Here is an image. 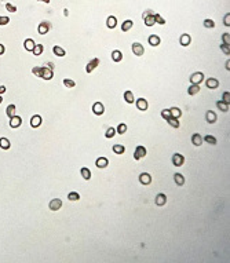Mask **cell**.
I'll use <instances>...</instances> for the list:
<instances>
[{
	"label": "cell",
	"mask_w": 230,
	"mask_h": 263,
	"mask_svg": "<svg viewBox=\"0 0 230 263\" xmlns=\"http://www.w3.org/2000/svg\"><path fill=\"white\" fill-rule=\"evenodd\" d=\"M143 21H145V25H146V26H153L154 23H156L153 11H150V10L145 11V13H143Z\"/></svg>",
	"instance_id": "1"
},
{
	"label": "cell",
	"mask_w": 230,
	"mask_h": 263,
	"mask_svg": "<svg viewBox=\"0 0 230 263\" xmlns=\"http://www.w3.org/2000/svg\"><path fill=\"white\" fill-rule=\"evenodd\" d=\"M53 76H54V73H53V69L41 66V72H40V77H41V79H44V80H51V79H53Z\"/></svg>",
	"instance_id": "2"
},
{
	"label": "cell",
	"mask_w": 230,
	"mask_h": 263,
	"mask_svg": "<svg viewBox=\"0 0 230 263\" xmlns=\"http://www.w3.org/2000/svg\"><path fill=\"white\" fill-rule=\"evenodd\" d=\"M185 163V157L179 153H175L172 156V164L175 165V167H180V165H183Z\"/></svg>",
	"instance_id": "3"
},
{
	"label": "cell",
	"mask_w": 230,
	"mask_h": 263,
	"mask_svg": "<svg viewBox=\"0 0 230 263\" xmlns=\"http://www.w3.org/2000/svg\"><path fill=\"white\" fill-rule=\"evenodd\" d=\"M48 207H50L51 211H58V209L62 208V200H59V198L51 200L50 204H48Z\"/></svg>",
	"instance_id": "4"
},
{
	"label": "cell",
	"mask_w": 230,
	"mask_h": 263,
	"mask_svg": "<svg viewBox=\"0 0 230 263\" xmlns=\"http://www.w3.org/2000/svg\"><path fill=\"white\" fill-rule=\"evenodd\" d=\"M203 80H204V74L201 72L193 73V74L190 76V82H192V84H200Z\"/></svg>",
	"instance_id": "5"
},
{
	"label": "cell",
	"mask_w": 230,
	"mask_h": 263,
	"mask_svg": "<svg viewBox=\"0 0 230 263\" xmlns=\"http://www.w3.org/2000/svg\"><path fill=\"white\" fill-rule=\"evenodd\" d=\"M50 28H51L50 22L44 21V22H40V25H39V28H37V30H39V33H40V35H45V33H48Z\"/></svg>",
	"instance_id": "6"
},
{
	"label": "cell",
	"mask_w": 230,
	"mask_h": 263,
	"mask_svg": "<svg viewBox=\"0 0 230 263\" xmlns=\"http://www.w3.org/2000/svg\"><path fill=\"white\" fill-rule=\"evenodd\" d=\"M132 52L135 55H138V57L143 55V52H145L143 45L141 44V43H134V44H132Z\"/></svg>",
	"instance_id": "7"
},
{
	"label": "cell",
	"mask_w": 230,
	"mask_h": 263,
	"mask_svg": "<svg viewBox=\"0 0 230 263\" xmlns=\"http://www.w3.org/2000/svg\"><path fill=\"white\" fill-rule=\"evenodd\" d=\"M145 156H146V149H145L143 146H138L135 149V153H134V159L139 160V159H142V157H145Z\"/></svg>",
	"instance_id": "8"
},
{
	"label": "cell",
	"mask_w": 230,
	"mask_h": 263,
	"mask_svg": "<svg viewBox=\"0 0 230 263\" xmlns=\"http://www.w3.org/2000/svg\"><path fill=\"white\" fill-rule=\"evenodd\" d=\"M99 65V59L98 58H95V59H92V61H90L88 64H87V66H86V72L87 73H91L92 70H94L97 66Z\"/></svg>",
	"instance_id": "9"
},
{
	"label": "cell",
	"mask_w": 230,
	"mask_h": 263,
	"mask_svg": "<svg viewBox=\"0 0 230 263\" xmlns=\"http://www.w3.org/2000/svg\"><path fill=\"white\" fill-rule=\"evenodd\" d=\"M92 112H94L97 116H101V114H104V112H105L104 105L101 103V102H95L94 106H92Z\"/></svg>",
	"instance_id": "10"
},
{
	"label": "cell",
	"mask_w": 230,
	"mask_h": 263,
	"mask_svg": "<svg viewBox=\"0 0 230 263\" xmlns=\"http://www.w3.org/2000/svg\"><path fill=\"white\" fill-rule=\"evenodd\" d=\"M22 124V118L19 117V116H13V117L10 118V127L11 128H17L19 127Z\"/></svg>",
	"instance_id": "11"
},
{
	"label": "cell",
	"mask_w": 230,
	"mask_h": 263,
	"mask_svg": "<svg viewBox=\"0 0 230 263\" xmlns=\"http://www.w3.org/2000/svg\"><path fill=\"white\" fill-rule=\"evenodd\" d=\"M139 182L142 183V185H149L150 182H152V177H150V174L142 172L139 175Z\"/></svg>",
	"instance_id": "12"
},
{
	"label": "cell",
	"mask_w": 230,
	"mask_h": 263,
	"mask_svg": "<svg viewBox=\"0 0 230 263\" xmlns=\"http://www.w3.org/2000/svg\"><path fill=\"white\" fill-rule=\"evenodd\" d=\"M190 41H192V37H190V35H187V33H183V35L179 37V43H180V45H183V47L189 45Z\"/></svg>",
	"instance_id": "13"
},
{
	"label": "cell",
	"mask_w": 230,
	"mask_h": 263,
	"mask_svg": "<svg viewBox=\"0 0 230 263\" xmlns=\"http://www.w3.org/2000/svg\"><path fill=\"white\" fill-rule=\"evenodd\" d=\"M136 108L139 110H142V112L148 110V101L145 99V98H139V99L136 101Z\"/></svg>",
	"instance_id": "14"
},
{
	"label": "cell",
	"mask_w": 230,
	"mask_h": 263,
	"mask_svg": "<svg viewBox=\"0 0 230 263\" xmlns=\"http://www.w3.org/2000/svg\"><path fill=\"white\" fill-rule=\"evenodd\" d=\"M217 113L215 112H212V110H208L207 114H205V120H207L209 124H214V123L217 121Z\"/></svg>",
	"instance_id": "15"
},
{
	"label": "cell",
	"mask_w": 230,
	"mask_h": 263,
	"mask_svg": "<svg viewBox=\"0 0 230 263\" xmlns=\"http://www.w3.org/2000/svg\"><path fill=\"white\" fill-rule=\"evenodd\" d=\"M41 117L39 116V114H36V116H33V117L31 118V125L33 128H37V127H40V124H41Z\"/></svg>",
	"instance_id": "16"
},
{
	"label": "cell",
	"mask_w": 230,
	"mask_h": 263,
	"mask_svg": "<svg viewBox=\"0 0 230 263\" xmlns=\"http://www.w3.org/2000/svg\"><path fill=\"white\" fill-rule=\"evenodd\" d=\"M208 88H211V90H215L219 87V82H218L217 79H207V82H205Z\"/></svg>",
	"instance_id": "17"
},
{
	"label": "cell",
	"mask_w": 230,
	"mask_h": 263,
	"mask_svg": "<svg viewBox=\"0 0 230 263\" xmlns=\"http://www.w3.org/2000/svg\"><path fill=\"white\" fill-rule=\"evenodd\" d=\"M148 41H149V44L150 45H153V47H157L158 44H160V37L157 36V35H150L149 39H148Z\"/></svg>",
	"instance_id": "18"
},
{
	"label": "cell",
	"mask_w": 230,
	"mask_h": 263,
	"mask_svg": "<svg viewBox=\"0 0 230 263\" xmlns=\"http://www.w3.org/2000/svg\"><path fill=\"white\" fill-rule=\"evenodd\" d=\"M106 25H108L109 29L116 28V25H117V18H116V17H113V15L108 17V19H106Z\"/></svg>",
	"instance_id": "19"
},
{
	"label": "cell",
	"mask_w": 230,
	"mask_h": 263,
	"mask_svg": "<svg viewBox=\"0 0 230 263\" xmlns=\"http://www.w3.org/2000/svg\"><path fill=\"white\" fill-rule=\"evenodd\" d=\"M167 203V197H165V194H163V193H160V194L156 196V204L158 205V207H161V205H164Z\"/></svg>",
	"instance_id": "20"
},
{
	"label": "cell",
	"mask_w": 230,
	"mask_h": 263,
	"mask_svg": "<svg viewBox=\"0 0 230 263\" xmlns=\"http://www.w3.org/2000/svg\"><path fill=\"white\" fill-rule=\"evenodd\" d=\"M192 142H193L194 146H200V145H203V138H201L200 134H193V135H192Z\"/></svg>",
	"instance_id": "21"
},
{
	"label": "cell",
	"mask_w": 230,
	"mask_h": 263,
	"mask_svg": "<svg viewBox=\"0 0 230 263\" xmlns=\"http://www.w3.org/2000/svg\"><path fill=\"white\" fill-rule=\"evenodd\" d=\"M108 164H109V161L106 157H99V159L97 160V167L98 168H106Z\"/></svg>",
	"instance_id": "22"
},
{
	"label": "cell",
	"mask_w": 230,
	"mask_h": 263,
	"mask_svg": "<svg viewBox=\"0 0 230 263\" xmlns=\"http://www.w3.org/2000/svg\"><path fill=\"white\" fill-rule=\"evenodd\" d=\"M132 25H134V22L131 21V19H127V21H124L121 25V30L123 32H128L131 28H132Z\"/></svg>",
	"instance_id": "23"
},
{
	"label": "cell",
	"mask_w": 230,
	"mask_h": 263,
	"mask_svg": "<svg viewBox=\"0 0 230 263\" xmlns=\"http://www.w3.org/2000/svg\"><path fill=\"white\" fill-rule=\"evenodd\" d=\"M23 45H25V50L33 51V48H35V41L32 40V39H26V40L23 41Z\"/></svg>",
	"instance_id": "24"
},
{
	"label": "cell",
	"mask_w": 230,
	"mask_h": 263,
	"mask_svg": "<svg viewBox=\"0 0 230 263\" xmlns=\"http://www.w3.org/2000/svg\"><path fill=\"white\" fill-rule=\"evenodd\" d=\"M10 146H11V143H10V141L7 139V138H0V147L1 149H10Z\"/></svg>",
	"instance_id": "25"
},
{
	"label": "cell",
	"mask_w": 230,
	"mask_h": 263,
	"mask_svg": "<svg viewBox=\"0 0 230 263\" xmlns=\"http://www.w3.org/2000/svg\"><path fill=\"white\" fill-rule=\"evenodd\" d=\"M112 59L113 61H114V62H120V61H121L123 59V55H121V52H120V51L119 50H114L112 52Z\"/></svg>",
	"instance_id": "26"
},
{
	"label": "cell",
	"mask_w": 230,
	"mask_h": 263,
	"mask_svg": "<svg viewBox=\"0 0 230 263\" xmlns=\"http://www.w3.org/2000/svg\"><path fill=\"white\" fill-rule=\"evenodd\" d=\"M53 51H54V54L57 55V57H65V50H63L62 47H59V45H55L54 48H53Z\"/></svg>",
	"instance_id": "27"
},
{
	"label": "cell",
	"mask_w": 230,
	"mask_h": 263,
	"mask_svg": "<svg viewBox=\"0 0 230 263\" xmlns=\"http://www.w3.org/2000/svg\"><path fill=\"white\" fill-rule=\"evenodd\" d=\"M174 181H175V183L178 186H182V185L185 183V178L182 177L180 174H175V175H174Z\"/></svg>",
	"instance_id": "28"
},
{
	"label": "cell",
	"mask_w": 230,
	"mask_h": 263,
	"mask_svg": "<svg viewBox=\"0 0 230 263\" xmlns=\"http://www.w3.org/2000/svg\"><path fill=\"white\" fill-rule=\"evenodd\" d=\"M199 91H200L199 84H192V86L189 87V90H187V92H189V95H196V94H197Z\"/></svg>",
	"instance_id": "29"
},
{
	"label": "cell",
	"mask_w": 230,
	"mask_h": 263,
	"mask_svg": "<svg viewBox=\"0 0 230 263\" xmlns=\"http://www.w3.org/2000/svg\"><path fill=\"white\" fill-rule=\"evenodd\" d=\"M217 106L219 108V110H222V112H227V110H229V103H226V102H223V101H218Z\"/></svg>",
	"instance_id": "30"
},
{
	"label": "cell",
	"mask_w": 230,
	"mask_h": 263,
	"mask_svg": "<svg viewBox=\"0 0 230 263\" xmlns=\"http://www.w3.org/2000/svg\"><path fill=\"white\" fill-rule=\"evenodd\" d=\"M124 101L128 102V103H132V102H134V95H132L131 91H126V92H124Z\"/></svg>",
	"instance_id": "31"
},
{
	"label": "cell",
	"mask_w": 230,
	"mask_h": 263,
	"mask_svg": "<svg viewBox=\"0 0 230 263\" xmlns=\"http://www.w3.org/2000/svg\"><path fill=\"white\" fill-rule=\"evenodd\" d=\"M6 113H7V116H9L10 118L13 117V116H15V106H14V105H9L7 109H6Z\"/></svg>",
	"instance_id": "32"
},
{
	"label": "cell",
	"mask_w": 230,
	"mask_h": 263,
	"mask_svg": "<svg viewBox=\"0 0 230 263\" xmlns=\"http://www.w3.org/2000/svg\"><path fill=\"white\" fill-rule=\"evenodd\" d=\"M170 112H171L172 117H175V118H179L180 116H182V112H180L179 108H172V109H170Z\"/></svg>",
	"instance_id": "33"
},
{
	"label": "cell",
	"mask_w": 230,
	"mask_h": 263,
	"mask_svg": "<svg viewBox=\"0 0 230 263\" xmlns=\"http://www.w3.org/2000/svg\"><path fill=\"white\" fill-rule=\"evenodd\" d=\"M81 175H83V178H84L86 181H88V179L91 178L90 169H88V168H86V167H83V168H81Z\"/></svg>",
	"instance_id": "34"
},
{
	"label": "cell",
	"mask_w": 230,
	"mask_h": 263,
	"mask_svg": "<svg viewBox=\"0 0 230 263\" xmlns=\"http://www.w3.org/2000/svg\"><path fill=\"white\" fill-rule=\"evenodd\" d=\"M124 150L126 149H124V146L123 145H114L113 146V152H114L116 154H123L124 153Z\"/></svg>",
	"instance_id": "35"
},
{
	"label": "cell",
	"mask_w": 230,
	"mask_h": 263,
	"mask_svg": "<svg viewBox=\"0 0 230 263\" xmlns=\"http://www.w3.org/2000/svg\"><path fill=\"white\" fill-rule=\"evenodd\" d=\"M168 124H170L172 128H179V121H178V118H175V117L170 118V120H168Z\"/></svg>",
	"instance_id": "36"
},
{
	"label": "cell",
	"mask_w": 230,
	"mask_h": 263,
	"mask_svg": "<svg viewBox=\"0 0 230 263\" xmlns=\"http://www.w3.org/2000/svg\"><path fill=\"white\" fill-rule=\"evenodd\" d=\"M43 50H44V47L41 44H35V48H33V54L35 55H40L41 52H43Z\"/></svg>",
	"instance_id": "37"
},
{
	"label": "cell",
	"mask_w": 230,
	"mask_h": 263,
	"mask_svg": "<svg viewBox=\"0 0 230 263\" xmlns=\"http://www.w3.org/2000/svg\"><path fill=\"white\" fill-rule=\"evenodd\" d=\"M114 135H116V130H114L113 127L108 128V130H106V132H105V136H106V138H113Z\"/></svg>",
	"instance_id": "38"
},
{
	"label": "cell",
	"mask_w": 230,
	"mask_h": 263,
	"mask_svg": "<svg viewBox=\"0 0 230 263\" xmlns=\"http://www.w3.org/2000/svg\"><path fill=\"white\" fill-rule=\"evenodd\" d=\"M63 86L68 87V88H73V87L76 86V83L73 82V80H70V79H65V80H63Z\"/></svg>",
	"instance_id": "39"
},
{
	"label": "cell",
	"mask_w": 230,
	"mask_h": 263,
	"mask_svg": "<svg viewBox=\"0 0 230 263\" xmlns=\"http://www.w3.org/2000/svg\"><path fill=\"white\" fill-rule=\"evenodd\" d=\"M205 142L209 143V145H217V138L212 135H207L205 136Z\"/></svg>",
	"instance_id": "40"
},
{
	"label": "cell",
	"mask_w": 230,
	"mask_h": 263,
	"mask_svg": "<svg viewBox=\"0 0 230 263\" xmlns=\"http://www.w3.org/2000/svg\"><path fill=\"white\" fill-rule=\"evenodd\" d=\"M68 198L70 200V201H77V200L80 198V196H79V193H76V191H72V193L68 194Z\"/></svg>",
	"instance_id": "41"
},
{
	"label": "cell",
	"mask_w": 230,
	"mask_h": 263,
	"mask_svg": "<svg viewBox=\"0 0 230 263\" xmlns=\"http://www.w3.org/2000/svg\"><path fill=\"white\" fill-rule=\"evenodd\" d=\"M161 117H164L165 120H170V118L172 117L171 116V112H170V109H164V110H161Z\"/></svg>",
	"instance_id": "42"
},
{
	"label": "cell",
	"mask_w": 230,
	"mask_h": 263,
	"mask_svg": "<svg viewBox=\"0 0 230 263\" xmlns=\"http://www.w3.org/2000/svg\"><path fill=\"white\" fill-rule=\"evenodd\" d=\"M154 21H156V23H160V25H164V23H165V19L163 18L160 14H154Z\"/></svg>",
	"instance_id": "43"
},
{
	"label": "cell",
	"mask_w": 230,
	"mask_h": 263,
	"mask_svg": "<svg viewBox=\"0 0 230 263\" xmlns=\"http://www.w3.org/2000/svg\"><path fill=\"white\" fill-rule=\"evenodd\" d=\"M116 132H119V134H126V132H127V125H126V124H120V125L117 127V131H116Z\"/></svg>",
	"instance_id": "44"
},
{
	"label": "cell",
	"mask_w": 230,
	"mask_h": 263,
	"mask_svg": "<svg viewBox=\"0 0 230 263\" xmlns=\"http://www.w3.org/2000/svg\"><path fill=\"white\" fill-rule=\"evenodd\" d=\"M204 26H205V28H209V29H211V28L215 26V22H214L212 19H205V21H204Z\"/></svg>",
	"instance_id": "45"
},
{
	"label": "cell",
	"mask_w": 230,
	"mask_h": 263,
	"mask_svg": "<svg viewBox=\"0 0 230 263\" xmlns=\"http://www.w3.org/2000/svg\"><path fill=\"white\" fill-rule=\"evenodd\" d=\"M6 9L9 10L10 13H15V11H17V7L14 4H11V3H7V4H6Z\"/></svg>",
	"instance_id": "46"
},
{
	"label": "cell",
	"mask_w": 230,
	"mask_h": 263,
	"mask_svg": "<svg viewBox=\"0 0 230 263\" xmlns=\"http://www.w3.org/2000/svg\"><path fill=\"white\" fill-rule=\"evenodd\" d=\"M221 50L225 52L226 55H229L230 54V48H229V44H222L221 45Z\"/></svg>",
	"instance_id": "47"
},
{
	"label": "cell",
	"mask_w": 230,
	"mask_h": 263,
	"mask_svg": "<svg viewBox=\"0 0 230 263\" xmlns=\"http://www.w3.org/2000/svg\"><path fill=\"white\" fill-rule=\"evenodd\" d=\"M222 40H223V44H229V43H230V36H229V33H225V35L222 36Z\"/></svg>",
	"instance_id": "48"
},
{
	"label": "cell",
	"mask_w": 230,
	"mask_h": 263,
	"mask_svg": "<svg viewBox=\"0 0 230 263\" xmlns=\"http://www.w3.org/2000/svg\"><path fill=\"white\" fill-rule=\"evenodd\" d=\"M223 23H225L226 26H230V14L229 13L225 15V18H223Z\"/></svg>",
	"instance_id": "49"
},
{
	"label": "cell",
	"mask_w": 230,
	"mask_h": 263,
	"mask_svg": "<svg viewBox=\"0 0 230 263\" xmlns=\"http://www.w3.org/2000/svg\"><path fill=\"white\" fill-rule=\"evenodd\" d=\"M10 22L9 17H0V25H7Z\"/></svg>",
	"instance_id": "50"
},
{
	"label": "cell",
	"mask_w": 230,
	"mask_h": 263,
	"mask_svg": "<svg viewBox=\"0 0 230 263\" xmlns=\"http://www.w3.org/2000/svg\"><path fill=\"white\" fill-rule=\"evenodd\" d=\"M223 102H226V103H230V94L229 92H223Z\"/></svg>",
	"instance_id": "51"
},
{
	"label": "cell",
	"mask_w": 230,
	"mask_h": 263,
	"mask_svg": "<svg viewBox=\"0 0 230 263\" xmlns=\"http://www.w3.org/2000/svg\"><path fill=\"white\" fill-rule=\"evenodd\" d=\"M6 90H7V88H6L4 86H0V95H1V94H4Z\"/></svg>",
	"instance_id": "52"
},
{
	"label": "cell",
	"mask_w": 230,
	"mask_h": 263,
	"mask_svg": "<svg viewBox=\"0 0 230 263\" xmlns=\"http://www.w3.org/2000/svg\"><path fill=\"white\" fill-rule=\"evenodd\" d=\"M4 50H6V48H4V45H3V44H0V55H3V54H4Z\"/></svg>",
	"instance_id": "53"
},
{
	"label": "cell",
	"mask_w": 230,
	"mask_h": 263,
	"mask_svg": "<svg viewBox=\"0 0 230 263\" xmlns=\"http://www.w3.org/2000/svg\"><path fill=\"white\" fill-rule=\"evenodd\" d=\"M226 69H227V70L230 69V61L229 59H227V62H226Z\"/></svg>",
	"instance_id": "54"
},
{
	"label": "cell",
	"mask_w": 230,
	"mask_h": 263,
	"mask_svg": "<svg viewBox=\"0 0 230 263\" xmlns=\"http://www.w3.org/2000/svg\"><path fill=\"white\" fill-rule=\"evenodd\" d=\"M39 1H44V3H50V0H39Z\"/></svg>",
	"instance_id": "55"
},
{
	"label": "cell",
	"mask_w": 230,
	"mask_h": 263,
	"mask_svg": "<svg viewBox=\"0 0 230 263\" xmlns=\"http://www.w3.org/2000/svg\"><path fill=\"white\" fill-rule=\"evenodd\" d=\"M1 102H3V98H1V96H0V103H1Z\"/></svg>",
	"instance_id": "56"
}]
</instances>
